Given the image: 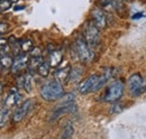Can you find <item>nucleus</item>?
Wrapping results in <instances>:
<instances>
[{"instance_id": "obj_1", "label": "nucleus", "mask_w": 146, "mask_h": 139, "mask_svg": "<svg viewBox=\"0 0 146 139\" xmlns=\"http://www.w3.org/2000/svg\"><path fill=\"white\" fill-rule=\"evenodd\" d=\"M64 94L63 85L56 80L50 81L40 87V95L46 101H55L62 98Z\"/></svg>"}, {"instance_id": "obj_2", "label": "nucleus", "mask_w": 146, "mask_h": 139, "mask_svg": "<svg viewBox=\"0 0 146 139\" xmlns=\"http://www.w3.org/2000/svg\"><path fill=\"white\" fill-rule=\"evenodd\" d=\"M74 48H75V53H76V55H78V57H79V60L81 62L89 63V62L92 61L93 52L91 51V48L88 46V44L86 43L84 38H82V37L76 38L75 44H74Z\"/></svg>"}, {"instance_id": "obj_3", "label": "nucleus", "mask_w": 146, "mask_h": 139, "mask_svg": "<svg viewBox=\"0 0 146 139\" xmlns=\"http://www.w3.org/2000/svg\"><path fill=\"white\" fill-rule=\"evenodd\" d=\"M124 83L121 81H113L106 90V93L104 95V100L107 102H116L118 101L123 94H124Z\"/></svg>"}, {"instance_id": "obj_4", "label": "nucleus", "mask_w": 146, "mask_h": 139, "mask_svg": "<svg viewBox=\"0 0 146 139\" xmlns=\"http://www.w3.org/2000/svg\"><path fill=\"white\" fill-rule=\"evenodd\" d=\"M99 89H101L100 85V77L97 74L90 75L89 77H87L84 81H82L79 85V92L82 94H88L94 91H98Z\"/></svg>"}, {"instance_id": "obj_5", "label": "nucleus", "mask_w": 146, "mask_h": 139, "mask_svg": "<svg viewBox=\"0 0 146 139\" xmlns=\"http://www.w3.org/2000/svg\"><path fill=\"white\" fill-rule=\"evenodd\" d=\"M99 39H100V32H99V28L92 23H88L86 28H84V40L86 43L88 44V46L92 48V47H96L99 43Z\"/></svg>"}, {"instance_id": "obj_6", "label": "nucleus", "mask_w": 146, "mask_h": 139, "mask_svg": "<svg viewBox=\"0 0 146 139\" xmlns=\"http://www.w3.org/2000/svg\"><path fill=\"white\" fill-rule=\"evenodd\" d=\"M128 91L131 95L136 97L139 95L142 92H144V79L139 73H135L129 76L127 80Z\"/></svg>"}, {"instance_id": "obj_7", "label": "nucleus", "mask_w": 146, "mask_h": 139, "mask_svg": "<svg viewBox=\"0 0 146 139\" xmlns=\"http://www.w3.org/2000/svg\"><path fill=\"white\" fill-rule=\"evenodd\" d=\"M33 105H34V101L32 99H27L19 108H17L15 110V112L13 115V120L15 122L21 121L28 115V112L31 111V109L33 108Z\"/></svg>"}, {"instance_id": "obj_8", "label": "nucleus", "mask_w": 146, "mask_h": 139, "mask_svg": "<svg viewBox=\"0 0 146 139\" xmlns=\"http://www.w3.org/2000/svg\"><path fill=\"white\" fill-rule=\"evenodd\" d=\"M92 15V23L99 28V29H104L107 27V17L106 14L104 13V10H101L100 8H93L91 11Z\"/></svg>"}, {"instance_id": "obj_9", "label": "nucleus", "mask_w": 146, "mask_h": 139, "mask_svg": "<svg viewBox=\"0 0 146 139\" xmlns=\"http://www.w3.org/2000/svg\"><path fill=\"white\" fill-rule=\"evenodd\" d=\"M75 110V104L73 102H69V103H62L61 105L56 107L55 110L53 111L52 116H51V121H54L57 118H60L61 116L65 115V113H69V112H72Z\"/></svg>"}, {"instance_id": "obj_10", "label": "nucleus", "mask_w": 146, "mask_h": 139, "mask_svg": "<svg viewBox=\"0 0 146 139\" xmlns=\"http://www.w3.org/2000/svg\"><path fill=\"white\" fill-rule=\"evenodd\" d=\"M28 55L26 53H23V54H19L17 55V57L14 60L13 62V65H11V72L13 73H18L19 71L24 70L27 65H28Z\"/></svg>"}, {"instance_id": "obj_11", "label": "nucleus", "mask_w": 146, "mask_h": 139, "mask_svg": "<svg viewBox=\"0 0 146 139\" xmlns=\"http://www.w3.org/2000/svg\"><path fill=\"white\" fill-rule=\"evenodd\" d=\"M20 98H21V95H20V93L18 92V90L16 87H11V91H10L9 95L5 100V107L6 108H9V109L13 108L14 105H16V104L18 103Z\"/></svg>"}, {"instance_id": "obj_12", "label": "nucleus", "mask_w": 146, "mask_h": 139, "mask_svg": "<svg viewBox=\"0 0 146 139\" xmlns=\"http://www.w3.org/2000/svg\"><path fill=\"white\" fill-rule=\"evenodd\" d=\"M70 71L71 69L69 66L66 68H62V69L56 70L54 72V77L57 82H60L61 84L62 83H65L66 81H69V76H70Z\"/></svg>"}, {"instance_id": "obj_13", "label": "nucleus", "mask_w": 146, "mask_h": 139, "mask_svg": "<svg viewBox=\"0 0 146 139\" xmlns=\"http://www.w3.org/2000/svg\"><path fill=\"white\" fill-rule=\"evenodd\" d=\"M99 6L105 10H118L121 6L119 0H99Z\"/></svg>"}, {"instance_id": "obj_14", "label": "nucleus", "mask_w": 146, "mask_h": 139, "mask_svg": "<svg viewBox=\"0 0 146 139\" xmlns=\"http://www.w3.org/2000/svg\"><path fill=\"white\" fill-rule=\"evenodd\" d=\"M62 60H63V52L60 51V50L58 51H53L50 55V62L48 63L52 68H56L57 65L61 64Z\"/></svg>"}, {"instance_id": "obj_15", "label": "nucleus", "mask_w": 146, "mask_h": 139, "mask_svg": "<svg viewBox=\"0 0 146 139\" xmlns=\"http://www.w3.org/2000/svg\"><path fill=\"white\" fill-rule=\"evenodd\" d=\"M81 75H82V69L79 68V66H75V68L71 69V71H70L69 81H71V82H76V81L80 80Z\"/></svg>"}, {"instance_id": "obj_16", "label": "nucleus", "mask_w": 146, "mask_h": 139, "mask_svg": "<svg viewBox=\"0 0 146 139\" xmlns=\"http://www.w3.org/2000/svg\"><path fill=\"white\" fill-rule=\"evenodd\" d=\"M50 68H51L50 63H48V62H46V61H43V62L40 63V65L38 66L37 72H38V74H39L40 76L46 77V76L50 74Z\"/></svg>"}, {"instance_id": "obj_17", "label": "nucleus", "mask_w": 146, "mask_h": 139, "mask_svg": "<svg viewBox=\"0 0 146 139\" xmlns=\"http://www.w3.org/2000/svg\"><path fill=\"white\" fill-rule=\"evenodd\" d=\"M13 57L9 55V54H6V55H1L0 57V66L3 68V69H9L11 68L13 65Z\"/></svg>"}, {"instance_id": "obj_18", "label": "nucleus", "mask_w": 146, "mask_h": 139, "mask_svg": "<svg viewBox=\"0 0 146 139\" xmlns=\"http://www.w3.org/2000/svg\"><path fill=\"white\" fill-rule=\"evenodd\" d=\"M9 117H10V109L9 108L5 107L3 109L0 110V127H3L7 123Z\"/></svg>"}, {"instance_id": "obj_19", "label": "nucleus", "mask_w": 146, "mask_h": 139, "mask_svg": "<svg viewBox=\"0 0 146 139\" xmlns=\"http://www.w3.org/2000/svg\"><path fill=\"white\" fill-rule=\"evenodd\" d=\"M34 48V45H33V40L32 39H25L23 42H20V50L23 53H29Z\"/></svg>"}, {"instance_id": "obj_20", "label": "nucleus", "mask_w": 146, "mask_h": 139, "mask_svg": "<svg viewBox=\"0 0 146 139\" xmlns=\"http://www.w3.org/2000/svg\"><path fill=\"white\" fill-rule=\"evenodd\" d=\"M24 89L27 92H31L33 89V76L31 73H26L24 75Z\"/></svg>"}, {"instance_id": "obj_21", "label": "nucleus", "mask_w": 146, "mask_h": 139, "mask_svg": "<svg viewBox=\"0 0 146 139\" xmlns=\"http://www.w3.org/2000/svg\"><path fill=\"white\" fill-rule=\"evenodd\" d=\"M73 135V126L71 123H68L63 130H62V134H61V139H71Z\"/></svg>"}, {"instance_id": "obj_22", "label": "nucleus", "mask_w": 146, "mask_h": 139, "mask_svg": "<svg viewBox=\"0 0 146 139\" xmlns=\"http://www.w3.org/2000/svg\"><path fill=\"white\" fill-rule=\"evenodd\" d=\"M43 62V57L38 56V57H31V60L28 61V65H29V70L35 71L38 69V66L40 65V63Z\"/></svg>"}, {"instance_id": "obj_23", "label": "nucleus", "mask_w": 146, "mask_h": 139, "mask_svg": "<svg viewBox=\"0 0 146 139\" xmlns=\"http://www.w3.org/2000/svg\"><path fill=\"white\" fill-rule=\"evenodd\" d=\"M11 7V2L9 0H0V9L1 10H7Z\"/></svg>"}, {"instance_id": "obj_24", "label": "nucleus", "mask_w": 146, "mask_h": 139, "mask_svg": "<svg viewBox=\"0 0 146 139\" xmlns=\"http://www.w3.org/2000/svg\"><path fill=\"white\" fill-rule=\"evenodd\" d=\"M29 53H31V57H38V56H42V51H40L39 47H34Z\"/></svg>"}, {"instance_id": "obj_25", "label": "nucleus", "mask_w": 146, "mask_h": 139, "mask_svg": "<svg viewBox=\"0 0 146 139\" xmlns=\"http://www.w3.org/2000/svg\"><path fill=\"white\" fill-rule=\"evenodd\" d=\"M123 110V108H121V105L119 103H115L112 107H111V109H110V112L111 113H118V112H120Z\"/></svg>"}, {"instance_id": "obj_26", "label": "nucleus", "mask_w": 146, "mask_h": 139, "mask_svg": "<svg viewBox=\"0 0 146 139\" xmlns=\"http://www.w3.org/2000/svg\"><path fill=\"white\" fill-rule=\"evenodd\" d=\"M9 29V25L7 23H0V35L5 34Z\"/></svg>"}, {"instance_id": "obj_27", "label": "nucleus", "mask_w": 146, "mask_h": 139, "mask_svg": "<svg viewBox=\"0 0 146 139\" xmlns=\"http://www.w3.org/2000/svg\"><path fill=\"white\" fill-rule=\"evenodd\" d=\"M17 85L19 89H24V75H20L18 79H17Z\"/></svg>"}, {"instance_id": "obj_28", "label": "nucleus", "mask_w": 146, "mask_h": 139, "mask_svg": "<svg viewBox=\"0 0 146 139\" xmlns=\"http://www.w3.org/2000/svg\"><path fill=\"white\" fill-rule=\"evenodd\" d=\"M142 17H144V14H142V13H137V14H135V15L131 16V19L136 20V19H139V18H142Z\"/></svg>"}, {"instance_id": "obj_29", "label": "nucleus", "mask_w": 146, "mask_h": 139, "mask_svg": "<svg viewBox=\"0 0 146 139\" xmlns=\"http://www.w3.org/2000/svg\"><path fill=\"white\" fill-rule=\"evenodd\" d=\"M25 8V6H15L14 7V9L16 10V11H18V10H23Z\"/></svg>"}, {"instance_id": "obj_30", "label": "nucleus", "mask_w": 146, "mask_h": 139, "mask_svg": "<svg viewBox=\"0 0 146 139\" xmlns=\"http://www.w3.org/2000/svg\"><path fill=\"white\" fill-rule=\"evenodd\" d=\"M2 90H3V87H2V84L0 83V94L2 93Z\"/></svg>"}, {"instance_id": "obj_31", "label": "nucleus", "mask_w": 146, "mask_h": 139, "mask_svg": "<svg viewBox=\"0 0 146 139\" xmlns=\"http://www.w3.org/2000/svg\"><path fill=\"white\" fill-rule=\"evenodd\" d=\"M10 2H16V1H18V0H9Z\"/></svg>"}, {"instance_id": "obj_32", "label": "nucleus", "mask_w": 146, "mask_h": 139, "mask_svg": "<svg viewBox=\"0 0 146 139\" xmlns=\"http://www.w3.org/2000/svg\"><path fill=\"white\" fill-rule=\"evenodd\" d=\"M124 1H130V0H124Z\"/></svg>"}]
</instances>
